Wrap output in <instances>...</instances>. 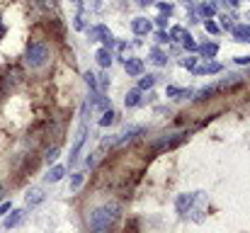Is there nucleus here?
Returning a JSON list of instances; mask_svg holds the SVG:
<instances>
[{
	"instance_id": "3",
	"label": "nucleus",
	"mask_w": 250,
	"mask_h": 233,
	"mask_svg": "<svg viewBox=\"0 0 250 233\" xmlns=\"http://www.w3.org/2000/svg\"><path fill=\"white\" fill-rule=\"evenodd\" d=\"M85 144V127L81 129V134H78V139H76V144H73V148H71V160H76L78 153H81V148H83Z\"/></svg>"
},
{
	"instance_id": "11",
	"label": "nucleus",
	"mask_w": 250,
	"mask_h": 233,
	"mask_svg": "<svg viewBox=\"0 0 250 233\" xmlns=\"http://www.w3.org/2000/svg\"><path fill=\"white\" fill-rule=\"evenodd\" d=\"M112 122H114V114H112V112H104V117L100 119V124H102V127H107V124H112Z\"/></svg>"
},
{
	"instance_id": "4",
	"label": "nucleus",
	"mask_w": 250,
	"mask_h": 233,
	"mask_svg": "<svg viewBox=\"0 0 250 233\" xmlns=\"http://www.w3.org/2000/svg\"><path fill=\"white\" fill-rule=\"evenodd\" d=\"M63 172H66V168H63V165H56V168H51V170H49L46 180H49V182H59V180L63 177Z\"/></svg>"
},
{
	"instance_id": "19",
	"label": "nucleus",
	"mask_w": 250,
	"mask_h": 233,
	"mask_svg": "<svg viewBox=\"0 0 250 233\" xmlns=\"http://www.w3.org/2000/svg\"><path fill=\"white\" fill-rule=\"evenodd\" d=\"M10 207H12V204H2V207H0V216H5V214L10 212Z\"/></svg>"
},
{
	"instance_id": "2",
	"label": "nucleus",
	"mask_w": 250,
	"mask_h": 233,
	"mask_svg": "<svg viewBox=\"0 0 250 233\" xmlns=\"http://www.w3.org/2000/svg\"><path fill=\"white\" fill-rule=\"evenodd\" d=\"M49 59H51V51H49V46H46L44 42H32V44L27 46L24 64H27L32 71H39V68H44V66L49 64Z\"/></svg>"
},
{
	"instance_id": "5",
	"label": "nucleus",
	"mask_w": 250,
	"mask_h": 233,
	"mask_svg": "<svg viewBox=\"0 0 250 233\" xmlns=\"http://www.w3.org/2000/svg\"><path fill=\"white\" fill-rule=\"evenodd\" d=\"M22 221V212H15V216H7L5 219V229H12V226H17Z\"/></svg>"
},
{
	"instance_id": "9",
	"label": "nucleus",
	"mask_w": 250,
	"mask_h": 233,
	"mask_svg": "<svg viewBox=\"0 0 250 233\" xmlns=\"http://www.w3.org/2000/svg\"><path fill=\"white\" fill-rule=\"evenodd\" d=\"M134 29H136V32H148L151 24H148L146 20H136V22H134Z\"/></svg>"
},
{
	"instance_id": "14",
	"label": "nucleus",
	"mask_w": 250,
	"mask_h": 233,
	"mask_svg": "<svg viewBox=\"0 0 250 233\" xmlns=\"http://www.w3.org/2000/svg\"><path fill=\"white\" fill-rule=\"evenodd\" d=\"M202 51H204V56H214V54H216V46H214V44H209V46H204Z\"/></svg>"
},
{
	"instance_id": "13",
	"label": "nucleus",
	"mask_w": 250,
	"mask_h": 233,
	"mask_svg": "<svg viewBox=\"0 0 250 233\" xmlns=\"http://www.w3.org/2000/svg\"><path fill=\"white\" fill-rule=\"evenodd\" d=\"M97 59H100V64H102V66H107V64H109V54H107V51H100V54H97Z\"/></svg>"
},
{
	"instance_id": "12",
	"label": "nucleus",
	"mask_w": 250,
	"mask_h": 233,
	"mask_svg": "<svg viewBox=\"0 0 250 233\" xmlns=\"http://www.w3.org/2000/svg\"><path fill=\"white\" fill-rule=\"evenodd\" d=\"M81 185H83V175H81V172H78V175H76V177H73V182H71V190H78V187H81Z\"/></svg>"
},
{
	"instance_id": "18",
	"label": "nucleus",
	"mask_w": 250,
	"mask_h": 233,
	"mask_svg": "<svg viewBox=\"0 0 250 233\" xmlns=\"http://www.w3.org/2000/svg\"><path fill=\"white\" fill-rule=\"evenodd\" d=\"M185 46H187V49H194V42H192V37H185Z\"/></svg>"
},
{
	"instance_id": "8",
	"label": "nucleus",
	"mask_w": 250,
	"mask_h": 233,
	"mask_svg": "<svg viewBox=\"0 0 250 233\" xmlns=\"http://www.w3.org/2000/svg\"><path fill=\"white\" fill-rule=\"evenodd\" d=\"M126 71H129L131 76H136V73H141V64H139V61H126Z\"/></svg>"
},
{
	"instance_id": "17",
	"label": "nucleus",
	"mask_w": 250,
	"mask_h": 233,
	"mask_svg": "<svg viewBox=\"0 0 250 233\" xmlns=\"http://www.w3.org/2000/svg\"><path fill=\"white\" fill-rule=\"evenodd\" d=\"M56 155H59V148H51V151H49V155H46V158H49V160H56Z\"/></svg>"
},
{
	"instance_id": "6",
	"label": "nucleus",
	"mask_w": 250,
	"mask_h": 233,
	"mask_svg": "<svg viewBox=\"0 0 250 233\" xmlns=\"http://www.w3.org/2000/svg\"><path fill=\"white\" fill-rule=\"evenodd\" d=\"M236 42H248V37H250V27H238L236 29Z\"/></svg>"
},
{
	"instance_id": "7",
	"label": "nucleus",
	"mask_w": 250,
	"mask_h": 233,
	"mask_svg": "<svg viewBox=\"0 0 250 233\" xmlns=\"http://www.w3.org/2000/svg\"><path fill=\"white\" fill-rule=\"evenodd\" d=\"M42 199H44V194H42L39 190H34V192H29V197H27V202H29V204H39Z\"/></svg>"
},
{
	"instance_id": "1",
	"label": "nucleus",
	"mask_w": 250,
	"mask_h": 233,
	"mask_svg": "<svg viewBox=\"0 0 250 233\" xmlns=\"http://www.w3.org/2000/svg\"><path fill=\"white\" fill-rule=\"evenodd\" d=\"M117 219H119V207L117 204H102V207L92 209L90 216H87L90 233H109L114 229Z\"/></svg>"
},
{
	"instance_id": "15",
	"label": "nucleus",
	"mask_w": 250,
	"mask_h": 233,
	"mask_svg": "<svg viewBox=\"0 0 250 233\" xmlns=\"http://www.w3.org/2000/svg\"><path fill=\"white\" fill-rule=\"evenodd\" d=\"M136 102H139V92H131V95L126 97V105H131V107H134Z\"/></svg>"
},
{
	"instance_id": "10",
	"label": "nucleus",
	"mask_w": 250,
	"mask_h": 233,
	"mask_svg": "<svg viewBox=\"0 0 250 233\" xmlns=\"http://www.w3.org/2000/svg\"><path fill=\"white\" fill-rule=\"evenodd\" d=\"M216 71H221V66H219V64H209V66L199 68V73H216Z\"/></svg>"
},
{
	"instance_id": "16",
	"label": "nucleus",
	"mask_w": 250,
	"mask_h": 233,
	"mask_svg": "<svg viewBox=\"0 0 250 233\" xmlns=\"http://www.w3.org/2000/svg\"><path fill=\"white\" fill-rule=\"evenodd\" d=\"M153 83H156V80H153V76H148V78H144V80H141V87H151Z\"/></svg>"
}]
</instances>
